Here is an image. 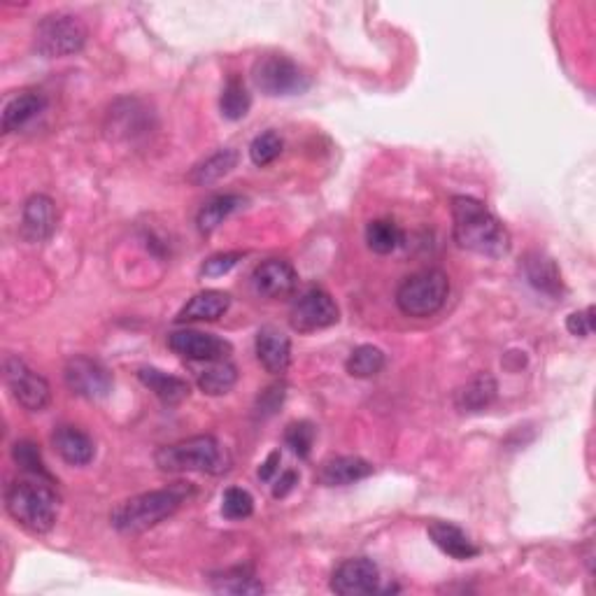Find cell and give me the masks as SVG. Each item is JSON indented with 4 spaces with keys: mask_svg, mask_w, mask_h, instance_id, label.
Instances as JSON below:
<instances>
[{
    "mask_svg": "<svg viewBox=\"0 0 596 596\" xmlns=\"http://www.w3.org/2000/svg\"><path fill=\"white\" fill-rule=\"evenodd\" d=\"M452 233L461 250L475 252L480 257L501 259L510 252V233L487 210L485 203L471 196L452 198Z\"/></svg>",
    "mask_w": 596,
    "mask_h": 596,
    "instance_id": "cell-1",
    "label": "cell"
},
{
    "mask_svg": "<svg viewBox=\"0 0 596 596\" xmlns=\"http://www.w3.org/2000/svg\"><path fill=\"white\" fill-rule=\"evenodd\" d=\"M191 494V487L184 482H177L173 487L154 489L138 496H131L124 503L112 510L110 522L119 534H143V531L156 527L170 515H175L187 496Z\"/></svg>",
    "mask_w": 596,
    "mask_h": 596,
    "instance_id": "cell-2",
    "label": "cell"
},
{
    "mask_svg": "<svg viewBox=\"0 0 596 596\" xmlns=\"http://www.w3.org/2000/svg\"><path fill=\"white\" fill-rule=\"evenodd\" d=\"M59 496L38 480H14L5 492V508L12 520L31 534H47L59 520Z\"/></svg>",
    "mask_w": 596,
    "mask_h": 596,
    "instance_id": "cell-3",
    "label": "cell"
},
{
    "mask_svg": "<svg viewBox=\"0 0 596 596\" xmlns=\"http://www.w3.org/2000/svg\"><path fill=\"white\" fill-rule=\"evenodd\" d=\"M154 461L166 473L219 475L229 468V457L215 436H194L187 441L163 445L154 454Z\"/></svg>",
    "mask_w": 596,
    "mask_h": 596,
    "instance_id": "cell-4",
    "label": "cell"
},
{
    "mask_svg": "<svg viewBox=\"0 0 596 596\" xmlns=\"http://www.w3.org/2000/svg\"><path fill=\"white\" fill-rule=\"evenodd\" d=\"M450 296V278L438 268L408 275L396 292V305L406 317L427 319L443 310Z\"/></svg>",
    "mask_w": 596,
    "mask_h": 596,
    "instance_id": "cell-5",
    "label": "cell"
},
{
    "mask_svg": "<svg viewBox=\"0 0 596 596\" xmlns=\"http://www.w3.org/2000/svg\"><path fill=\"white\" fill-rule=\"evenodd\" d=\"M87 42V26L70 12H52L35 28V49L45 59L77 54Z\"/></svg>",
    "mask_w": 596,
    "mask_h": 596,
    "instance_id": "cell-6",
    "label": "cell"
},
{
    "mask_svg": "<svg viewBox=\"0 0 596 596\" xmlns=\"http://www.w3.org/2000/svg\"><path fill=\"white\" fill-rule=\"evenodd\" d=\"M252 80L261 94L271 98L298 96L310 89V77L303 73V68L282 54L259 56L252 66Z\"/></svg>",
    "mask_w": 596,
    "mask_h": 596,
    "instance_id": "cell-7",
    "label": "cell"
},
{
    "mask_svg": "<svg viewBox=\"0 0 596 596\" xmlns=\"http://www.w3.org/2000/svg\"><path fill=\"white\" fill-rule=\"evenodd\" d=\"M340 310L329 292L319 287H308L294 298L289 308V324L298 333H312L319 329H329L338 324Z\"/></svg>",
    "mask_w": 596,
    "mask_h": 596,
    "instance_id": "cell-8",
    "label": "cell"
},
{
    "mask_svg": "<svg viewBox=\"0 0 596 596\" xmlns=\"http://www.w3.org/2000/svg\"><path fill=\"white\" fill-rule=\"evenodd\" d=\"M5 385L10 389L12 399L28 413H40L52 401L47 380L33 371L24 359L7 357L5 359Z\"/></svg>",
    "mask_w": 596,
    "mask_h": 596,
    "instance_id": "cell-9",
    "label": "cell"
},
{
    "mask_svg": "<svg viewBox=\"0 0 596 596\" xmlns=\"http://www.w3.org/2000/svg\"><path fill=\"white\" fill-rule=\"evenodd\" d=\"M63 380H66L70 392L89 401H101L110 396L112 385H115L110 368L98 359L84 357V354H77V357L66 361Z\"/></svg>",
    "mask_w": 596,
    "mask_h": 596,
    "instance_id": "cell-10",
    "label": "cell"
},
{
    "mask_svg": "<svg viewBox=\"0 0 596 596\" xmlns=\"http://www.w3.org/2000/svg\"><path fill=\"white\" fill-rule=\"evenodd\" d=\"M168 347L175 354H180L187 361H219L229 359L231 343L229 340L215 336V333H203L194 329L173 331L168 336Z\"/></svg>",
    "mask_w": 596,
    "mask_h": 596,
    "instance_id": "cell-11",
    "label": "cell"
},
{
    "mask_svg": "<svg viewBox=\"0 0 596 596\" xmlns=\"http://www.w3.org/2000/svg\"><path fill=\"white\" fill-rule=\"evenodd\" d=\"M380 569L371 559L357 557L347 559L333 571L331 590L340 596H364L378 592Z\"/></svg>",
    "mask_w": 596,
    "mask_h": 596,
    "instance_id": "cell-12",
    "label": "cell"
},
{
    "mask_svg": "<svg viewBox=\"0 0 596 596\" xmlns=\"http://www.w3.org/2000/svg\"><path fill=\"white\" fill-rule=\"evenodd\" d=\"M298 285L296 268L285 259H266L254 268L252 273V287L254 292L264 298H287L294 294Z\"/></svg>",
    "mask_w": 596,
    "mask_h": 596,
    "instance_id": "cell-13",
    "label": "cell"
},
{
    "mask_svg": "<svg viewBox=\"0 0 596 596\" xmlns=\"http://www.w3.org/2000/svg\"><path fill=\"white\" fill-rule=\"evenodd\" d=\"M56 205L49 196L35 194L26 201L21 215V229L31 243H45L56 231Z\"/></svg>",
    "mask_w": 596,
    "mask_h": 596,
    "instance_id": "cell-14",
    "label": "cell"
},
{
    "mask_svg": "<svg viewBox=\"0 0 596 596\" xmlns=\"http://www.w3.org/2000/svg\"><path fill=\"white\" fill-rule=\"evenodd\" d=\"M257 359L271 375L287 373L292 364V340L275 326H264L257 333Z\"/></svg>",
    "mask_w": 596,
    "mask_h": 596,
    "instance_id": "cell-15",
    "label": "cell"
},
{
    "mask_svg": "<svg viewBox=\"0 0 596 596\" xmlns=\"http://www.w3.org/2000/svg\"><path fill=\"white\" fill-rule=\"evenodd\" d=\"M368 475H373L371 461L361 457H331L322 461V466L317 471V480L324 487H345L368 478Z\"/></svg>",
    "mask_w": 596,
    "mask_h": 596,
    "instance_id": "cell-16",
    "label": "cell"
},
{
    "mask_svg": "<svg viewBox=\"0 0 596 596\" xmlns=\"http://www.w3.org/2000/svg\"><path fill=\"white\" fill-rule=\"evenodd\" d=\"M52 445L59 457L70 466H87L96 457V445L82 429L63 424L52 434Z\"/></svg>",
    "mask_w": 596,
    "mask_h": 596,
    "instance_id": "cell-17",
    "label": "cell"
},
{
    "mask_svg": "<svg viewBox=\"0 0 596 596\" xmlns=\"http://www.w3.org/2000/svg\"><path fill=\"white\" fill-rule=\"evenodd\" d=\"M138 380L143 382V385L152 392L156 399L166 403V406H177V403H182L184 399H189V382L177 378V375H170V373H163L159 368L154 366H143L138 371Z\"/></svg>",
    "mask_w": 596,
    "mask_h": 596,
    "instance_id": "cell-18",
    "label": "cell"
},
{
    "mask_svg": "<svg viewBox=\"0 0 596 596\" xmlns=\"http://www.w3.org/2000/svg\"><path fill=\"white\" fill-rule=\"evenodd\" d=\"M231 308V296L217 289L196 294L184 308L177 312V322H217Z\"/></svg>",
    "mask_w": 596,
    "mask_h": 596,
    "instance_id": "cell-19",
    "label": "cell"
},
{
    "mask_svg": "<svg viewBox=\"0 0 596 596\" xmlns=\"http://www.w3.org/2000/svg\"><path fill=\"white\" fill-rule=\"evenodd\" d=\"M496 380L489 373H480L466 382L464 387L457 389L454 394V406H457L459 413H482V410L492 406L496 399Z\"/></svg>",
    "mask_w": 596,
    "mask_h": 596,
    "instance_id": "cell-20",
    "label": "cell"
},
{
    "mask_svg": "<svg viewBox=\"0 0 596 596\" xmlns=\"http://www.w3.org/2000/svg\"><path fill=\"white\" fill-rule=\"evenodd\" d=\"M429 536L447 557L459 559V562H464V559H473L480 552L478 545H475L471 538L464 534V531H461L459 527H454V524H450V522L429 524Z\"/></svg>",
    "mask_w": 596,
    "mask_h": 596,
    "instance_id": "cell-21",
    "label": "cell"
},
{
    "mask_svg": "<svg viewBox=\"0 0 596 596\" xmlns=\"http://www.w3.org/2000/svg\"><path fill=\"white\" fill-rule=\"evenodd\" d=\"M45 110V96L35 91H24L14 96L3 110V133H12L24 129L28 122H33L40 112Z\"/></svg>",
    "mask_w": 596,
    "mask_h": 596,
    "instance_id": "cell-22",
    "label": "cell"
},
{
    "mask_svg": "<svg viewBox=\"0 0 596 596\" xmlns=\"http://www.w3.org/2000/svg\"><path fill=\"white\" fill-rule=\"evenodd\" d=\"M196 382H198V389H201L203 394L222 396L236 387L238 368L233 366L229 359L205 361V368L203 371H198Z\"/></svg>",
    "mask_w": 596,
    "mask_h": 596,
    "instance_id": "cell-23",
    "label": "cell"
},
{
    "mask_svg": "<svg viewBox=\"0 0 596 596\" xmlns=\"http://www.w3.org/2000/svg\"><path fill=\"white\" fill-rule=\"evenodd\" d=\"M524 275H527L529 285L538 292L548 296L562 294V275H559L555 261L543 257V254H529L524 259Z\"/></svg>",
    "mask_w": 596,
    "mask_h": 596,
    "instance_id": "cell-24",
    "label": "cell"
},
{
    "mask_svg": "<svg viewBox=\"0 0 596 596\" xmlns=\"http://www.w3.org/2000/svg\"><path fill=\"white\" fill-rule=\"evenodd\" d=\"M238 152L236 149L226 147L219 149V152L210 154L208 159L194 166V170L189 173V182L196 184V187H205V184H212L217 180H222L224 175H229L233 168L238 166Z\"/></svg>",
    "mask_w": 596,
    "mask_h": 596,
    "instance_id": "cell-25",
    "label": "cell"
},
{
    "mask_svg": "<svg viewBox=\"0 0 596 596\" xmlns=\"http://www.w3.org/2000/svg\"><path fill=\"white\" fill-rule=\"evenodd\" d=\"M243 205H245V198L238 194H224V196L210 198V201L203 205L201 212H198V217H196L198 231H201L203 236H208V233L215 231L226 217H231L233 212L243 208Z\"/></svg>",
    "mask_w": 596,
    "mask_h": 596,
    "instance_id": "cell-26",
    "label": "cell"
},
{
    "mask_svg": "<svg viewBox=\"0 0 596 596\" xmlns=\"http://www.w3.org/2000/svg\"><path fill=\"white\" fill-rule=\"evenodd\" d=\"M210 585H212V590L219 594H261L264 592V585L259 583L257 576H254L250 569H243V566H238V569H231V571H224V573H215V576L210 578Z\"/></svg>",
    "mask_w": 596,
    "mask_h": 596,
    "instance_id": "cell-27",
    "label": "cell"
},
{
    "mask_svg": "<svg viewBox=\"0 0 596 596\" xmlns=\"http://www.w3.org/2000/svg\"><path fill=\"white\" fill-rule=\"evenodd\" d=\"M250 108L252 96L250 91H247L245 82L236 75L229 77V82H226L222 89V98H219V110H222V115L231 119V122H238V119H243L247 112H250Z\"/></svg>",
    "mask_w": 596,
    "mask_h": 596,
    "instance_id": "cell-28",
    "label": "cell"
},
{
    "mask_svg": "<svg viewBox=\"0 0 596 596\" xmlns=\"http://www.w3.org/2000/svg\"><path fill=\"white\" fill-rule=\"evenodd\" d=\"M345 366L352 378H375L385 368V352L375 345H361L357 350H352Z\"/></svg>",
    "mask_w": 596,
    "mask_h": 596,
    "instance_id": "cell-29",
    "label": "cell"
},
{
    "mask_svg": "<svg viewBox=\"0 0 596 596\" xmlns=\"http://www.w3.org/2000/svg\"><path fill=\"white\" fill-rule=\"evenodd\" d=\"M366 243L375 254H392L401 245L399 226L389 219H375L366 226Z\"/></svg>",
    "mask_w": 596,
    "mask_h": 596,
    "instance_id": "cell-30",
    "label": "cell"
},
{
    "mask_svg": "<svg viewBox=\"0 0 596 596\" xmlns=\"http://www.w3.org/2000/svg\"><path fill=\"white\" fill-rule=\"evenodd\" d=\"M282 149H285V143H282V138L278 136V133L266 131L252 140L250 156H252L254 166L264 168V166H268V163H273L275 159H278V156L282 154Z\"/></svg>",
    "mask_w": 596,
    "mask_h": 596,
    "instance_id": "cell-31",
    "label": "cell"
},
{
    "mask_svg": "<svg viewBox=\"0 0 596 596\" xmlns=\"http://www.w3.org/2000/svg\"><path fill=\"white\" fill-rule=\"evenodd\" d=\"M254 513V499L240 487H229L222 499V515L226 520H247Z\"/></svg>",
    "mask_w": 596,
    "mask_h": 596,
    "instance_id": "cell-32",
    "label": "cell"
},
{
    "mask_svg": "<svg viewBox=\"0 0 596 596\" xmlns=\"http://www.w3.org/2000/svg\"><path fill=\"white\" fill-rule=\"evenodd\" d=\"M12 457H14V461H17V464L21 468H24L26 473L38 475V478H45V480H52V475L47 473L45 461H42V454H40L38 445H35V443H31V441L14 443Z\"/></svg>",
    "mask_w": 596,
    "mask_h": 596,
    "instance_id": "cell-33",
    "label": "cell"
},
{
    "mask_svg": "<svg viewBox=\"0 0 596 596\" xmlns=\"http://www.w3.org/2000/svg\"><path fill=\"white\" fill-rule=\"evenodd\" d=\"M285 443L287 447H292V452L296 457L308 459L312 452V445H315V427L310 422H292L285 431Z\"/></svg>",
    "mask_w": 596,
    "mask_h": 596,
    "instance_id": "cell-34",
    "label": "cell"
},
{
    "mask_svg": "<svg viewBox=\"0 0 596 596\" xmlns=\"http://www.w3.org/2000/svg\"><path fill=\"white\" fill-rule=\"evenodd\" d=\"M245 254L243 252H222V254H215V257H210L205 261L201 273L208 275V278H222L231 271V268L238 266V261L243 259Z\"/></svg>",
    "mask_w": 596,
    "mask_h": 596,
    "instance_id": "cell-35",
    "label": "cell"
},
{
    "mask_svg": "<svg viewBox=\"0 0 596 596\" xmlns=\"http://www.w3.org/2000/svg\"><path fill=\"white\" fill-rule=\"evenodd\" d=\"M285 394H287V387L285 385H271L266 387L264 392L259 394L257 399V415L259 417H271L280 410L282 401H285Z\"/></svg>",
    "mask_w": 596,
    "mask_h": 596,
    "instance_id": "cell-36",
    "label": "cell"
},
{
    "mask_svg": "<svg viewBox=\"0 0 596 596\" xmlns=\"http://www.w3.org/2000/svg\"><path fill=\"white\" fill-rule=\"evenodd\" d=\"M566 329H569V333H573V336H580V338L592 336V331H594V308L573 312V315H569V319H566Z\"/></svg>",
    "mask_w": 596,
    "mask_h": 596,
    "instance_id": "cell-37",
    "label": "cell"
},
{
    "mask_svg": "<svg viewBox=\"0 0 596 596\" xmlns=\"http://www.w3.org/2000/svg\"><path fill=\"white\" fill-rule=\"evenodd\" d=\"M298 485V473L296 471H285L280 473V478L275 480L273 487V496L275 499H285V496L292 492V489Z\"/></svg>",
    "mask_w": 596,
    "mask_h": 596,
    "instance_id": "cell-38",
    "label": "cell"
},
{
    "mask_svg": "<svg viewBox=\"0 0 596 596\" xmlns=\"http://www.w3.org/2000/svg\"><path fill=\"white\" fill-rule=\"evenodd\" d=\"M280 461H282V457H280V452H278V450L268 454V459H266L264 464H261V468H259V478L264 480V482L273 480V475L280 471Z\"/></svg>",
    "mask_w": 596,
    "mask_h": 596,
    "instance_id": "cell-39",
    "label": "cell"
}]
</instances>
